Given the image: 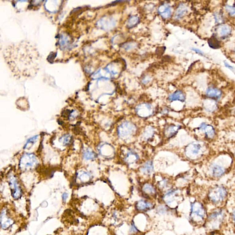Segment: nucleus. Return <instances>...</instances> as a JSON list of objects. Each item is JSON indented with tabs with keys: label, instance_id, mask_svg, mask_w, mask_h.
Instances as JSON below:
<instances>
[{
	"label": "nucleus",
	"instance_id": "nucleus-1",
	"mask_svg": "<svg viewBox=\"0 0 235 235\" xmlns=\"http://www.w3.org/2000/svg\"><path fill=\"white\" fill-rule=\"evenodd\" d=\"M3 57L11 72L18 79L33 78L40 69L41 58L38 49L31 43L23 41L6 46Z\"/></svg>",
	"mask_w": 235,
	"mask_h": 235
},
{
	"label": "nucleus",
	"instance_id": "nucleus-2",
	"mask_svg": "<svg viewBox=\"0 0 235 235\" xmlns=\"http://www.w3.org/2000/svg\"><path fill=\"white\" fill-rule=\"evenodd\" d=\"M225 209L222 207H217L208 213L205 225L210 231L218 230L221 228L226 219Z\"/></svg>",
	"mask_w": 235,
	"mask_h": 235
},
{
	"label": "nucleus",
	"instance_id": "nucleus-3",
	"mask_svg": "<svg viewBox=\"0 0 235 235\" xmlns=\"http://www.w3.org/2000/svg\"><path fill=\"white\" fill-rule=\"evenodd\" d=\"M191 207L190 217L192 222L197 225H205L208 215L205 205L199 201H195Z\"/></svg>",
	"mask_w": 235,
	"mask_h": 235
},
{
	"label": "nucleus",
	"instance_id": "nucleus-4",
	"mask_svg": "<svg viewBox=\"0 0 235 235\" xmlns=\"http://www.w3.org/2000/svg\"><path fill=\"white\" fill-rule=\"evenodd\" d=\"M228 196L227 189L222 185H216L210 189L207 195V199L212 205L221 207L225 202Z\"/></svg>",
	"mask_w": 235,
	"mask_h": 235
},
{
	"label": "nucleus",
	"instance_id": "nucleus-5",
	"mask_svg": "<svg viewBox=\"0 0 235 235\" xmlns=\"http://www.w3.org/2000/svg\"><path fill=\"white\" fill-rule=\"evenodd\" d=\"M38 163L36 157L33 153H26L23 156L20 161V168L22 170L32 168Z\"/></svg>",
	"mask_w": 235,
	"mask_h": 235
},
{
	"label": "nucleus",
	"instance_id": "nucleus-6",
	"mask_svg": "<svg viewBox=\"0 0 235 235\" xmlns=\"http://www.w3.org/2000/svg\"><path fill=\"white\" fill-rule=\"evenodd\" d=\"M9 184L12 196L14 198H18L21 195V189L15 176L11 175L9 177Z\"/></svg>",
	"mask_w": 235,
	"mask_h": 235
},
{
	"label": "nucleus",
	"instance_id": "nucleus-7",
	"mask_svg": "<svg viewBox=\"0 0 235 235\" xmlns=\"http://www.w3.org/2000/svg\"><path fill=\"white\" fill-rule=\"evenodd\" d=\"M135 130V127L131 123L125 122L118 129V134L121 137H125L131 135Z\"/></svg>",
	"mask_w": 235,
	"mask_h": 235
},
{
	"label": "nucleus",
	"instance_id": "nucleus-8",
	"mask_svg": "<svg viewBox=\"0 0 235 235\" xmlns=\"http://www.w3.org/2000/svg\"><path fill=\"white\" fill-rule=\"evenodd\" d=\"M202 147L200 144L197 143H192L188 145L186 148V153L190 157L197 156L200 153Z\"/></svg>",
	"mask_w": 235,
	"mask_h": 235
},
{
	"label": "nucleus",
	"instance_id": "nucleus-9",
	"mask_svg": "<svg viewBox=\"0 0 235 235\" xmlns=\"http://www.w3.org/2000/svg\"><path fill=\"white\" fill-rule=\"evenodd\" d=\"M199 129L202 131H205L206 137L208 138H213L215 135V130L213 127L211 125H207L206 123H203L199 126Z\"/></svg>",
	"mask_w": 235,
	"mask_h": 235
},
{
	"label": "nucleus",
	"instance_id": "nucleus-10",
	"mask_svg": "<svg viewBox=\"0 0 235 235\" xmlns=\"http://www.w3.org/2000/svg\"><path fill=\"white\" fill-rule=\"evenodd\" d=\"M158 12L163 18L168 19L171 16V8L167 4H163L158 7Z\"/></svg>",
	"mask_w": 235,
	"mask_h": 235
},
{
	"label": "nucleus",
	"instance_id": "nucleus-11",
	"mask_svg": "<svg viewBox=\"0 0 235 235\" xmlns=\"http://www.w3.org/2000/svg\"><path fill=\"white\" fill-rule=\"evenodd\" d=\"M232 30L228 25L222 24L218 26L216 29V33L220 37H225L231 34Z\"/></svg>",
	"mask_w": 235,
	"mask_h": 235
},
{
	"label": "nucleus",
	"instance_id": "nucleus-12",
	"mask_svg": "<svg viewBox=\"0 0 235 235\" xmlns=\"http://www.w3.org/2000/svg\"><path fill=\"white\" fill-rule=\"evenodd\" d=\"M206 94L208 97L213 98L219 99L222 95V92L217 88L209 87L207 89Z\"/></svg>",
	"mask_w": 235,
	"mask_h": 235
},
{
	"label": "nucleus",
	"instance_id": "nucleus-13",
	"mask_svg": "<svg viewBox=\"0 0 235 235\" xmlns=\"http://www.w3.org/2000/svg\"><path fill=\"white\" fill-rule=\"evenodd\" d=\"M168 98L170 101H180L184 102L185 98L184 94L181 91L177 90L172 94H170Z\"/></svg>",
	"mask_w": 235,
	"mask_h": 235
},
{
	"label": "nucleus",
	"instance_id": "nucleus-14",
	"mask_svg": "<svg viewBox=\"0 0 235 235\" xmlns=\"http://www.w3.org/2000/svg\"><path fill=\"white\" fill-rule=\"evenodd\" d=\"M187 12V8L186 6L184 4L179 5L176 9L175 14V18L180 19L184 16Z\"/></svg>",
	"mask_w": 235,
	"mask_h": 235
},
{
	"label": "nucleus",
	"instance_id": "nucleus-15",
	"mask_svg": "<svg viewBox=\"0 0 235 235\" xmlns=\"http://www.w3.org/2000/svg\"><path fill=\"white\" fill-rule=\"evenodd\" d=\"M212 172L215 177H220L224 174L225 169L219 165H214L212 167Z\"/></svg>",
	"mask_w": 235,
	"mask_h": 235
},
{
	"label": "nucleus",
	"instance_id": "nucleus-16",
	"mask_svg": "<svg viewBox=\"0 0 235 235\" xmlns=\"http://www.w3.org/2000/svg\"><path fill=\"white\" fill-rule=\"evenodd\" d=\"M204 107L207 111L213 112L217 108V104L213 100H206L204 103Z\"/></svg>",
	"mask_w": 235,
	"mask_h": 235
},
{
	"label": "nucleus",
	"instance_id": "nucleus-17",
	"mask_svg": "<svg viewBox=\"0 0 235 235\" xmlns=\"http://www.w3.org/2000/svg\"><path fill=\"white\" fill-rule=\"evenodd\" d=\"M153 163L152 161H147L146 162L143 166L141 168V171L144 174H149L153 172Z\"/></svg>",
	"mask_w": 235,
	"mask_h": 235
},
{
	"label": "nucleus",
	"instance_id": "nucleus-18",
	"mask_svg": "<svg viewBox=\"0 0 235 235\" xmlns=\"http://www.w3.org/2000/svg\"><path fill=\"white\" fill-rule=\"evenodd\" d=\"M208 44L211 48H213V49L219 48L220 47V44H221L220 42L214 36H212L209 39L208 41Z\"/></svg>",
	"mask_w": 235,
	"mask_h": 235
},
{
	"label": "nucleus",
	"instance_id": "nucleus-19",
	"mask_svg": "<svg viewBox=\"0 0 235 235\" xmlns=\"http://www.w3.org/2000/svg\"><path fill=\"white\" fill-rule=\"evenodd\" d=\"M139 22V18L136 16H131L129 19L127 24V27L128 28H132L135 26H137Z\"/></svg>",
	"mask_w": 235,
	"mask_h": 235
},
{
	"label": "nucleus",
	"instance_id": "nucleus-20",
	"mask_svg": "<svg viewBox=\"0 0 235 235\" xmlns=\"http://www.w3.org/2000/svg\"><path fill=\"white\" fill-rule=\"evenodd\" d=\"M152 206V204L143 200H141L138 202L137 205V207L138 209L140 210H144L147 209H149Z\"/></svg>",
	"mask_w": 235,
	"mask_h": 235
},
{
	"label": "nucleus",
	"instance_id": "nucleus-21",
	"mask_svg": "<svg viewBox=\"0 0 235 235\" xmlns=\"http://www.w3.org/2000/svg\"><path fill=\"white\" fill-rule=\"evenodd\" d=\"M179 126H170L169 127L167 130H166V134L167 135L168 137H172L173 135H174V134H176L177 130L179 129Z\"/></svg>",
	"mask_w": 235,
	"mask_h": 235
},
{
	"label": "nucleus",
	"instance_id": "nucleus-22",
	"mask_svg": "<svg viewBox=\"0 0 235 235\" xmlns=\"http://www.w3.org/2000/svg\"><path fill=\"white\" fill-rule=\"evenodd\" d=\"M38 135L34 136L30 138L27 141L26 143L25 144L24 148L25 149H29L32 147L34 144L36 142V140L38 139Z\"/></svg>",
	"mask_w": 235,
	"mask_h": 235
},
{
	"label": "nucleus",
	"instance_id": "nucleus-23",
	"mask_svg": "<svg viewBox=\"0 0 235 235\" xmlns=\"http://www.w3.org/2000/svg\"><path fill=\"white\" fill-rule=\"evenodd\" d=\"M83 157L86 160L92 159L95 157V154L91 150L87 149L84 152Z\"/></svg>",
	"mask_w": 235,
	"mask_h": 235
},
{
	"label": "nucleus",
	"instance_id": "nucleus-24",
	"mask_svg": "<svg viewBox=\"0 0 235 235\" xmlns=\"http://www.w3.org/2000/svg\"><path fill=\"white\" fill-rule=\"evenodd\" d=\"M61 140H62V141L63 145L64 146H66V145H69L71 141L72 137L70 135H69V134H66V135H63L62 137L61 138Z\"/></svg>",
	"mask_w": 235,
	"mask_h": 235
},
{
	"label": "nucleus",
	"instance_id": "nucleus-25",
	"mask_svg": "<svg viewBox=\"0 0 235 235\" xmlns=\"http://www.w3.org/2000/svg\"><path fill=\"white\" fill-rule=\"evenodd\" d=\"M225 10L231 16L235 17V6H234L226 5Z\"/></svg>",
	"mask_w": 235,
	"mask_h": 235
},
{
	"label": "nucleus",
	"instance_id": "nucleus-26",
	"mask_svg": "<svg viewBox=\"0 0 235 235\" xmlns=\"http://www.w3.org/2000/svg\"><path fill=\"white\" fill-rule=\"evenodd\" d=\"M143 190L148 193H153L155 192L153 187L150 184L145 185L143 187Z\"/></svg>",
	"mask_w": 235,
	"mask_h": 235
},
{
	"label": "nucleus",
	"instance_id": "nucleus-27",
	"mask_svg": "<svg viewBox=\"0 0 235 235\" xmlns=\"http://www.w3.org/2000/svg\"><path fill=\"white\" fill-rule=\"evenodd\" d=\"M137 159V156L134 153L129 152L127 154V157H126V160L127 161H131V162H135V160Z\"/></svg>",
	"mask_w": 235,
	"mask_h": 235
},
{
	"label": "nucleus",
	"instance_id": "nucleus-28",
	"mask_svg": "<svg viewBox=\"0 0 235 235\" xmlns=\"http://www.w3.org/2000/svg\"><path fill=\"white\" fill-rule=\"evenodd\" d=\"M224 65L225 67L228 68V69H230V70L235 74V68L234 67H233V66L230 65L229 63H227V62H226V61H225L224 62Z\"/></svg>",
	"mask_w": 235,
	"mask_h": 235
},
{
	"label": "nucleus",
	"instance_id": "nucleus-29",
	"mask_svg": "<svg viewBox=\"0 0 235 235\" xmlns=\"http://www.w3.org/2000/svg\"><path fill=\"white\" fill-rule=\"evenodd\" d=\"M134 44L131 43H129L124 44L123 46V48L125 50H128L131 49L132 47H133V45Z\"/></svg>",
	"mask_w": 235,
	"mask_h": 235
},
{
	"label": "nucleus",
	"instance_id": "nucleus-30",
	"mask_svg": "<svg viewBox=\"0 0 235 235\" xmlns=\"http://www.w3.org/2000/svg\"><path fill=\"white\" fill-rule=\"evenodd\" d=\"M231 220H232V223L235 226V209L233 210L231 213Z\"/></svg>",
	"mask_w": 235,
	"mask_h": 235
},
{
	"label": "nucleus",
	"instance_id": "nucleus-31",
	"mask_svg": "<svg viewBox=\"0 0 235 235\" xmlns=\"http://www.w3.org/2000/svg\"><path fill=\"white\" fill-rule=\"evenodd\" d=\"M214 17H215V19L216 20V22H219V21L221 20V17L218 13H216L214 14Z\"/></svg>",
	"mask_w": 235,
	"mask_h": 235
},
{
	"label": "nucleus",
	"instance_id": "nucleus-32",
	"mask_svg": "<svg viewBox=\"0 0 235 235\" xmlns=\"http://www.w3.org/2000/svg\"><path fill=\"white\" fill-rule=\"evenodd\" d=\"M192 50L195 52L197 54H198L201 55H204V53L201 50H200V49L193 48L192 49Z\"/></svg>",
	"mask_w": 235,
	"mask_h": 235
},
{
	"label": "nucleus",
	"instance_id": "nucleus-33",
	"mask_svg": "<svg viewBox=\"0 0 235 235\" xmlns=\"http://www.w3.org/2000/svg\"><path fill=\"white\" fill-rule=\"evenodd\" d=\"M68 197V194L67 193H63V194L62 195V200L63 201H66V199H67Z\"/></svg>",
	"mask_w": 235,
	"mask_h": 235
},
{
	"label": "nucleus",
	"instance_id": "nucleus-34",
	"mask_svg": "<svg viewBox=\"0 0 235 235\" xmlns=\"http://www.w3.org/2000/svg\"></svg>",
	"mask_w": 235,
	"mask_h": 235
}]
</instances>
